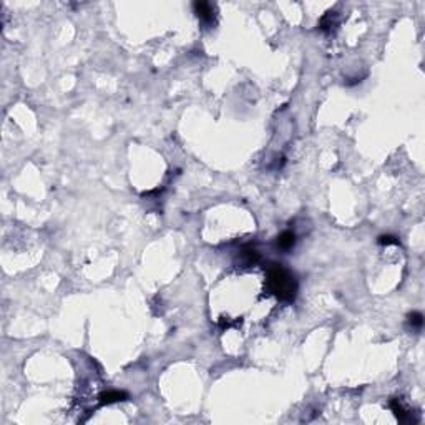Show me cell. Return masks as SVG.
Masks as SVG:
<instances>
[{
    "mask_svg": "<svg viewBox=\"0 0 425 425\" xmlns=\"http://www.w3.org/2000/svg\"><path fill=\"white\" fill-rule=\"evenodd\" d=\"M297 279L282 264L271 263L266 268V289L281 302H294L297 296Z\"/></svg>",
    "mask_w": 425,
    "mask_h": 425,
    "instance_id": "6da1fadb",
    "label": "cell"
},
{
    "mask_svg": "<svg viewBox=\"0 0 425 425\" xmlns=\"http://www.w3.org/2000/svg\"><path fill=\"white\" fill-rule=\"evenodd\" d=\"M259 261H261V254H259V251L256 249L254 246L247 244L244 246L243 249L239 252V263L244 266V268H252V266H256Z\"/></svg>",
    "mask_w": 425,
    "mask_h": 425,
    "instance_id": "7a4b0ae2",
    "label": "cell"
},
{
    "mask_svg": "<svg viewBox=\"0 0 425 425\" xmlns=\"http://www.w3.org/2000/svg\"><path fill=\"white\" fill-rule=\"evenodd\" d=\"M193 9H194L196 17H198L203 23H206V25L213 23V20H214V9H213L211 4L203 2V0H198V2L193 4Z\"/></svg>",
    "mask_w": 425,
    "mask_h": 425,
    "instance_id": "3957f363",
    "label": "cell"
},
{
    "mask_svg": "<svg viewBox=\"0 0 425 425\" xmlns=\"http://www.w3.org/2000/svg\"><path fill=\"white\" fill-rule=\"evenodd\" d=\"M128 399V394L125 390H108L100 394L98 402L100 405H110V404H117V402H123Z\"/></svg>",
    "mask_w": 425,
    "mask_h": 425,
    "instance_id": "277c9868",
    "label": "cell"
},
{
    "mask_svg": "<svg viewBox=\"0 0 425 425\" xmlns=\"http://www.w3.org/2000/svg\"><path fill=\"white\" fill-rule=\"evenodd\" d=\"M296 244V234L293 231H282L276 239L277 249L281 251H291Z\"/></svg>",
    "mask_w": 425,
    "mask_h": 425,
    "instance_id": "5b68a950",
    "label": "cell"
},
{
    "mask_svg": "<svg viewBox=\"0 0 425 425\" xmlns=\"http://www.w3.org/2000/svg\"><path fill=\"white\" fill-rule=\"evenodd\" d=\"M389 407H390L392 412H394V415L399 418V422H409L410 420L409 410L404 407L402 402L399 401V399H392V401L389 402Z\"/></svg>",
    "mask_w": 425,
    "mask_h": 425,
    "instance_id": "8992f818",
    "label": "cell"
},
{
    "mask_svg": "<svg viewBox=\"0 0 425 425\" xmlns=\"http://www.w3.org/2000/svg\"><path fill=\"white\" fill-rule=\"evenodd\" d=\"M334 17H335V12H327V14L321 18V22H319V29L321 30H324V32H331L332 27H335L337 25V22L334 20Z\"/></svg>",
    "mask_w": 425,
    "mask_h": 425,
    "instance_id": "52a82bcc",
    "label": "cell"
},
{
    "mask_svg": "<svg viewBox=\"0 0 425 425\" xmlns=\"http://www.w3.org/2000/svg\"><path fill=\"white\" fill-rule=\"evenodd\" d=\"M407 322L412 329H417L418 331V329H422V326H423V314L418 313V310H414V313L407 314Z\"/></svg>",
    "mask_w": 425,
    "mask_h": 425,
    "instance_id": "ba28073f",
    "label": "cell"
},
{
    "mask_svg": "<svg viewBox=\"0 0 425 425\" xmlns=\"http://www.w3.org/2000/svg\"><path fill=\"white\" fill-rule=\"evenodd\" d=\"M377 243L380 246H390V244H399L401 241H399L397 236H392V234H382V236L377 238Z\"/></svg>",
    "mask_w": 425,
    "mask_h": 425,
    "instance_id": "9c48e42d",
    "label": "cell"
}]
</instances>
